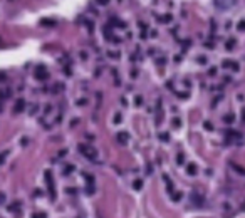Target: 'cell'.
Returning <instances> with one entry per match:
<instances>
[{"instance_id":"cell-1","label":"cell","mask_w":245,"mask_h":218,"mask_svg":"<svg viewBox=\"0 0 245 218\" xmlns=\"http://www.w3.org/2000/svg\"><path fill=\"white\" fill-rule=\"evenodd\" d=\"M237 2L238 0H215L213 3H215V9L218 12H227V10H230L237 5Z\"/></svg>"},{"instance_id":"cell-2","label":"cell","mask_w":245,"mask_h":218,"mask_svg":"<svg viewBox=\"0 0 245 218\" xmlns=\"http://www.w3.org/2000/svg\"><path fill=\"white\" fill-rule=\"evenodd\" d=\"M79 153L82 156H86L87 159H91V161H96V158H97V151L94 148L87 146V144H79Z\"/></svg>"},{"instance_id":"cell-3","label":"cell","mask_w":245,"mask_h":218,"mask_svg":"<svg viewBox=\"0 0 245 218\" xmlns=\"http://www.w3.org/2000/svg\"><path fill=\"white\" fill-rule=\"evenodd\" d=\"M45 181H47V186H49V193H51V196L54 198V196H55V191H54V181H52L51 171H45Z\"/></svg>"},{"instance_id":"cell-4","label":"cell","mask_w":245,"mask_h":218,"mask_svg":"<svg viewBox=\"0 0 245 218\" xmlns=\"http://www.w3.org/2000/svg\"><path fill=\"white\" fill-rule=\"evenodd\" d=\"M47 76H49V74H47V71H45V67L39 65V67H37V71H35V77L40 81V79H47Z\"/></svg>"},{"instance_id":"cell-5","label":"cell","mask_w":245,"mask_h":218,"mask_svg":"<svg viewBox=\"0 0 245 218\" xmlns=\"http://www.w3.org/2000/svg\"><path fill=\"white\" fill-rule=\"evenodd\" d=\"M24 106H25V101H24V99H19L17 104H15V107H13V113H22V111H24Z\"/></svg>"},{"instance_id":"cell-6","label":"cell","mask_w":245,"mask_h":218,"mask_svg":"<svg viewBox=\"0 0 245 218\" xmlns=\"http://www.w3.org/2000/svg\"><path fill=\"white\" fill-rule=\"evenodd\" d=\"M117 141L126 144V143H128V133H119V134H117Z\"/></svg>"},{"instance_id":"cell-7","label":"cell","mask_w":245,"mask_h":218,"mask_svg":"<svg viewBox=\"0 0 245 218\" xmlns=\"http://www.w3.org/2000/svg\"><path fill=\"white\" fill-rule=\"evenodd\" d=\"M225 67H232L233 71H238V64L235 62V61H225Z\"/></svg>"},{"instance_id":"cell-8","label":"cell","mask_w":245,"mask_h":218,"mask_svg":"<svg viewBox=\"0 0 245 218\" xmlns=\"http://www.w3.org/2000/svg\"><path fill=\"white\" fill-rule=\"evenodd\" d=\"M40 25H44V27H54L55 24H54V20H49V19H44V20L40 22Z\"/></svg>"},{"instance_id":"cell-9","label":"cell","mask_w":245,"mask_h":218,"mask_svg":"<svg viewBox=\"0 0 245 218\" xmlns=\"http://www.w3.org/2000/svg\"><path fill=\"white\" fill-rule=\"evenodd\" d=\"M188 173H190V175H195V173H196V165H193V163L188 165Z\"/></svg>"},{"instance_id":"cell-10","label":"cell","mask_w":245,"mask_h":218,"mask_svg":"<svg viewBox=\"0 0 245 218\" xmlns=\"http://www.w3.org/2000/svg\"><path fill=\"white\" fill-rule=\"evenodd\" d=\"M233 47H235V39H232V40L227 42V51H232Z\"/></svg>"},{"instance_id":"cell-11","label":"cell","mask_w":245,"mask_h":218,"mask_svg":"<svg viewBox=\"0 0 245 218\" xmlns=\"http://www.w3.org/2000/svg\"><path fill=\"white\" fill-rule=\"evenodd\" d=\"M237 29H238L240 32H242V30H245V20H240V22L237 24Z\"/></svg>"},{"instance_id":"cell-12","label":"cell","mask_w":245,"mask_h":218,"mask_svg":"<svg viewBox=\"0 0 245 218\" xmlns=\"http://www.w3.org/2000/svg\"><path fill=\"white\" fill-rule=\"evenodd\" d=\"M109 2H111V0H96V3H97V5H109Z\"/></svg>"},{"instance_id":"cell-13","label":"cell","mask_w":245,"mask_h":218,"mask_svg":"<svg viewBox=\"0 0 245 218\" xmlns=\"http://www.w3.org/2000/svg\"><path fill=\"white\" fill-rule=\"evenodd\" d=\"M232 121H233V116L232 114H227V116H225V123H232Z\"/></svg>"},{"instance_id":"cell-14","label":"cell","mask_w":245,"mask_h":218,"mask_svg":"<svg viewBox=\"0 0 245 218\" xmlns=\"http://www.w3.org/2000/svg\"><path fill=\"white\" fill-rule=\"evenodd\" d=\"M134 188H136V190H140V188H141V180L134 181Z\"/></svg>"},{"instance_id":"cell-15","label":"cell","mask_w":245,"mask_h":218,"mask_svg":"<svg viewBox=\"0 0 245 218\" xmlns=\"http://www.w3.org/2000/svg\"><path fill=\"white\" fill-rule=\"evenodd\" d=\"M114 123H116V124H117V123H121V114H119V113H117L116 117H114Z\"/></svg>"},{"instance_id":"cell-16","label":"cell","mask_w":245,"mask_h":218,"mask_svg":"<svg viewBox=\"0 0 245 218\" xmlns=\"http://www.w3.org/2000/svg\"><path fill=\"white\" fill-rule=\"evenodd\" d=\"M134 103L138 104V106H140V104H141V97H140V96H138V97H136V99H134Z\"/></svg>"}]
</instances>
